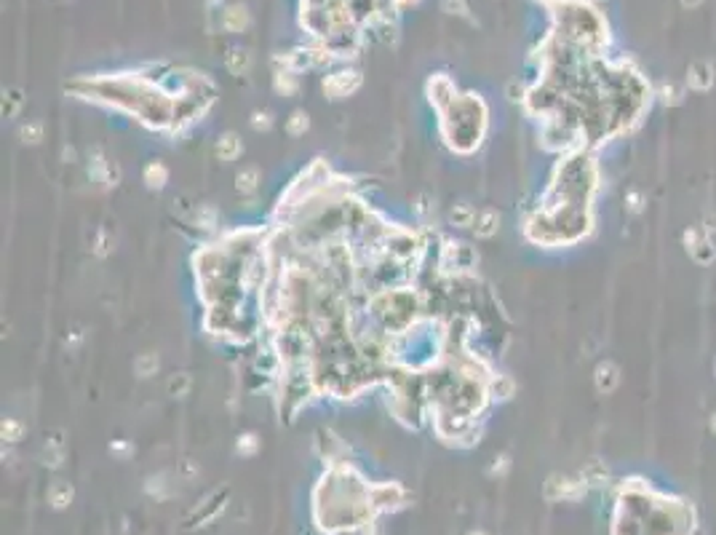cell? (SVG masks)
I'll return each instance as SVG.
<instances>
[{
    "label": "cell",
    "instance_id": "cell-1",
    "mask_svg": "<svg viewBox=\"0 0 716 535\" xmlns=\"http://www.w3.org/2000/svg\"><path fill=\"white\" fill-rule=\"evenodd\" d=\"M444 118H452V129H444V137L454 150L471 153L473 148H478L487 126V107L476 94L457 97L444 110Z\"/></svg>",
    "mask_w": 716,
    "mask_h": 535
},
{
    "label": "cell",
    "instance_id": "cell-2",
    "mask_svg": "<svg viewBox=\"0 0 716 535\" xmlns=\"http://www.w3.org/2000/svg\"><path fill=\"white\" fill-rule=\"evenodd\" d=\"M588 492V485L580 479H569V476H559L553 474L548 476V482H545V498L548 501H580L582 495Z\"/></svg>",
    "mask_w": 716,
    "mask_h": 535
},
{
    "label": "cell",
    "instance_id": "cell-3",
    "mask_svg": "<svg viewBox=\"0 0 716 535\" xmlns=\"http://www.w3.org/2000/svg\"><path fill=\"white\" fill-rule=\"evenodd\" d=\"M361 89V73L358 70H340L324 78V94L329 99H345Z\"/></svg>",
    "mask_w": 716,
    "mask_h": 535
},
{
    "label": "cell",
    "instance_id": "cell-4",
    "mask_svg": "<svg viewBox=\"0 0 716 535\" xmlns=\"http://www.w3.org/2000/svg\"><path fill=\"white\" fill-rule=\"evenodd\" d=\"M685 246H687V252H689V257L698 262V265H708V262L716 260V249L706 230H701V228L685 230Z\"/></svg>",
    "mask_w": 716,
    "mask_h": 535
},
{
    "label": "cell",
    "instance_id": "cell-5",
    "mask_svg": "<svg viewBox=\"0 0 716 535\" xmlns=\"http://www.w3.org/2000/svg\"><path fill=\"white\" fill-rule=\"evenodd\" d=\"M428 99H431V105H436L441 113L447 110L454 99H457V92H454V83H452V78L449 76H433L428 80Z\"/></svg>",
    "mask_w": 716,
    "mask_h": 535
},
{
    "label": "cell",
    "instance_id": "cell-6",
    "mask_svg": "<svg viewBox=\"0 0 716 535\" xmlns=\"http://www.w3.org/2000/svg\"><path fill=\"white\" fill-rule=\"evenodd\" d=\"M594 385H596V391L601 397L612 394L620 385V367L615 362H610V359L599 362L596 369H594Z\"/></svg>",
    "mask_w": 716,
    "mask_h": 535
},
{
    "label": "cell",
    "instance_id": "cell-7",
    "mask_svg": "<svg viewBox=\"0 0 716 535\" xmlns=\"http://www.w3.org/2000/svg\"><path fill=\"white\" fill-rule=\"evenodd\" d=\"M687 83L692 92H708L714 86V64L706 59H698L687 70Z\"/></svg>",
    "mask_w": 716,
    "mask_h": 535
},
{
    "label": "cell",
    "instance_id": "cell-8",
    "mask_svg": "<svg viewBox=\"0 0 716 535\" xmlns=\"http://www.w3.org/2000/svg\"><path fill=\"white\" fill-rule=\"evenodd\" d=\"M227 495V492H224ZM224 495L220 498V492H214L209 501H203L201 508H195L193 514H190V520H187V527H203L206 522H211L220 511L224 508Z\"/></svg>",
    "mask_w": 716,
    "mask_h": 535
},
{
    "label": "cell",
    "instance_id": "cell-9",
    "mask_svg": "<svg viewBox=\"0 0 716 535\" xmlns=\"http://www.w3.org/2000/svg\"><path fill=\"white\" fill-rule=\"evenodd\" d=\"M222 27L227 32H243L249 27V11H246V6H241V3H233V6H227L222 11Z\"/></svg>",
    "mask_w": 716,
    "mask_h": 535
},
{
    "label": "cell",
    "instance_id": "cell-10",
    "mask_svg": "<svg viewBox=\"0 0 716 535\" xmlns=\"http://www.w3.org/2000/svg\"><path fill=\"white\" fill-rule=\"evenodd\" d=\"M500 228V214L494 209H484V212L476 214V222H473V233L478 238H492L494 233Z\"/></svg>",
    "mask_w": 716,
    "mask_h": 535
},
{
    "label": "cell",
    "instance_id": "cell-11",
    "mask_svg": "<svg viewBox=\"0 0 716 535\" xmlns=\"http://www.w3.org/2000/svg\"><path fill=\"white\" fill-rule=\"evenodd\" d=\"M142 180H145L150 190H161L169 183V169H166L164 161H150L145 171H142Z\"/></svg>",
    "mask_w": 716,
    "mask_h": 535
},
{
    "label": "cell",
    "instance_id": "cell-12",
    "mask_svg": "<svg viewBox=\"0 0 716 535\" xmlns=\"http://www.w3.org/2000/svg\"><path fill=\"white\" fill-rule=\"evenodd\" d=\"M217 155H220V161H236L243 150V145H241V137L238 134H233V131H227L222 137L217 139Z\"/></svg>",
    "mask_w": 716,
    "mask_h": 535
},
{
    "label": "cell",
    "instance_id": "cell-13",
    "mask_svg": "<svg viewBox=\"0 0 716 535\" xmlns=\"http://www.w3.org/2000/svg\"><path fill=\"white\" fill-rule=\"evenodd\" d=\"M73 498H75V490L70 482H54V485L48 487V504L54 506L57 511L67 508V506L73 504Z\"/></svg>",
    "mask_w": 716,
    "mask_h": 535
},
{
    "label": "cell",
    "instance_id": "cell-14",
    "mask_svg": "<svg viewBox=\"0 0 716 535\" xmlns=\"http://www.w3.org/2000/svg\"><path fill=\"white\" fill-rule=\"evenodd\" d=\"M224 64H227V70L233 76H246L249 67H252V57H249L246 48H230L227 57H224Z\"/></svg>",
    "mask_w": 716,
    "mask_h": 535
},
{
    "label": "cell",
    "instance_id": "cell-15",
    "mask_svg": "<svg viewBox=\"0 0 716 535\" xmlns=\"http://www.w3.org/2000/svg\"><path fill=\"white\" fill-rule=\"evenodd\" d=\"M582 482L588 485V487H601L604 482H607V476H610V471H607V466L601 463V460H591L585 469H582Z\"/></svg>",
    "mask_w": 716,
    "mask_h": 535
},
{
    "label": "cell",
    "instance_id": "cell-16",
    "mask_svg": "<svg viewBox=\"0 0 716 535\" xmlns=\"http://www.w3.org/2000/svg\"><path fill=\"white\" fill-rule=\"evenodd\" d=\"M449 222H452L454 228H473V222H476L473 206H471V204H454L452 212H449Z\"/></svg>",
    "mask_w": 716,
    "mask_h": 535
},
{
    "label": "cell",
    "instance_id": "cell-17",
    "mask_svg": "<svg viewBox=\"0 0 716 535\" xmlns=\"http://www.w3.org/2000/svg\"><path fill=\"white\" fill-rule=\"evenodd\" d=\"M62 460H64V442H62L59 436H51V439L45 442V450H43V466L59 469Z\"/></svg>",
    "mask_w": 716,
    "mask_h": 535
},
{
    "label": "cell",
    "instance_id": "cell-18",
    "mask_svg": "<svg viewBox=\"0 0 716 535\" xmlns=\"http://www.w3.org/2000/svg\"><path fill=\"white\" fill-rule=\"evenodd\" d=\"M273 89H275L278 94H284V97H292V94L299 89L297 73H289V70H275V76H273Z\"/></svg>",
    "mask_w": 716,
    "mask_h": 535
},
{
    "label": "cell",
    "instance_id": "cell-19",
    "mask_svg": "<svg viewBox=\"0 0 716 535\" xmlns=\"http://www.w3.org/2000/svg\"><path fill=\"white\" fill-rule=\"evenodd\" d=\"M236 187H238L241 193H254V190L259 187V169L257 166L241 169L238 174H236Z\"/></svg>",
    "mask_w": 716,
    "mask_h": 535
},
{
    "label": "cell",
    "instance_id": "cell-20",
    "mask_svg": "<svg viewBox=\"0 0 716 535\" xmlns=\"http://www.w3.org/2000/svg\"><path fill=\"white\" fill-rule=\"evenodd\" d=\"M190 385H193V380H190V375H187V372H179V375H171V378H169V383H166L169 394H171V397H177V399L187 397Z\"/></svg>",
    "mask_w": 716,
    "mask_h": 535
},
{
    "label": "cell",
    "instance_id": "cell-21",
    "mask_svg": "<svg viewBox=\"0 0 716 535\" xmlns=\"http://www.w3.org/2000/svg\"><path fill=\"white\" fill-rule=\"evenodd\" d=\"M308 126H310L308 113H305V110H294V113L289 115V121H286V131H289L292 137H299V134L308 131Z\"/></svg>",
    "mask_w": 716,
    "mask_h": 535
},
{
    "label": "cell",
    "instance_id": "cell-22",
    "mask_svg": "<svg viewBox=\"0 0 716 535\" xmlns=\"http://www.w3.org/2000/svg\"><path fill=\"white\" fill-rule=\"evenodd\" d=\"M24 431H27V428H24V423H22L19 418H6V420H3V439H6V442H19V439L24 436Z\"/></svg>",
    "mask_w": 716,
    "mask_h": 535
},
{
    "label": "cell",
    "instance_id": "cell-23",
    "mask_svg": "<svg viewBox=\"0 0 716 535\" xmlns=\"http://www.w3.org/2000/svg\"><path fill=\"white\" fill-rule=\"evenodd\" d=\"M136 375H142V378H150V375H155V369H158V356L155 353H142L139 359H136Z\"/></svg>",
    "mask_w": 716,
    "mask_h": 535
},
{
    "label": "cell",
    "instance_id": "cell-24",
    "mask_svg": "<svg viewBox=\"0 0 716 535\" xmlns=\"http://www.w3.org/2000/svg\"><path fill=\"white\" fill-rule=\"evenodd\" d=\"M236 450H238L241 455H254V452L259 450V439H257L254 434H243V436H238V442H236Z\"/></svg>",
    "mask_w": 716,
    "mask_h": 535
},
{
    "label": "cell",
    "instance_id": "cell-25",
    "mask_svg": "<svg viewBox=\"0 0 716 535\" xmlns=\"http://www.w3.org/2000/svg\"><path fill=\"white\" fill-rule=\"evenodd\" d=\"M22 137H24V142H30V145L41 142V139H43V123H27V126H22Z\"/></svg>",
    "mask_w": 716,
    "mask_h": 535
},
{
    "label": "cell",
    "instance_id": "cell-26",
    "mask_svg": "<svg viewBox=\"0 0 716 535\" xmlns=\"http://www.w3.org/2000/svg\"><path fill=\"white\" fill-rule=\"evenodd\" d=\"M270 126H273V118H270L268 110H257L252 115V129L254 131H268Z\"/></svg>",
    "mask_w": 716,
    "mask_h": 535
},
{
    "label": "cell",
    "instance_id": "cell-27",
    "mask_svg": "<svg viewBox=\"0 0 716 535\" xmlns=\"http://www.w3.org/2000/svg\"><path fill=\"white\" fill-rule=\"evenodd\" d=\"M441 8L447 14H457V16H468V0H441Z\"/></svg>",
    "mask_w": 716,
    "mask_h": 535
},
{
    "label": "cell",
    "instance_id": "cell-28",
    "mask_svg": "<svg viewBox=\"0 0 716 535\" xmlns=\"http://www.w3.org/2000/svg\"><path fill=\"white\" fill-rule=\"evenodd\" d=\"M198 225H201V228H214V225H217V214H214V209L203 206V209L198 212Z\"/></svg>",
    "mask_w": 716,
    "mask_h": 535
},
{
    "label": "cell",
    "instance_id": "cell-29",
    "mask_svg": "<svg viewBox=\"0 0 716 535\" xmlns=\"http://www.w3.org/2000/svg\"><path fill=\"white\" fill-rule=\"evenodd\" d=\"M6 99H8V105L3 102V115H14L16 107H19V97H16V92H8V97H6Z\"/></svg>",
    "mask_w": 716,
    "mask_h": 535
},
{
    "label": "cell",
    "instance_id": "cell-30",
    "mask_svg": "<svg viewBox=\"0 0 716 535\" xmlns=\"http://www.w3.org/2000/svg\"><path fill=\"white\" fill-rule=\"evenodd\" d=\"M660 97H663V102H668V105H676V102H679V92H676L673 86H663V89H660Z\"/></svg>",
    "mask_w": 716,
    "mask_h": 535
},
{
    "label": "cell",
    "instance_id": "cell-31",
    "mask_svg": "<svg viewBox=\"0 0 716 535\" xmlns=\"http://www.w3.org/2000/svg\"><path fill=\"white\" fill-rule=\"evenodd\" d=\"M628 209H631V212H639V209H642V193L633 190V193L628 196Z\"/></svg>",
    "mask_w": 716,
    "mask_h": 535
},
{
    "label": "cell",
    "instance_id": "cell-32",
    "mask_svg": "<svg viewBox=\"0 0 716 535\" xmlns=\"http://www.w3.org/2000/svg\"><path fill=\"white\" fill-rule=\"evenodd\" d=\"M506 469H508V458L503 455V458H500V463H494L492 469H489V474H503Z\"/></svg>",
    "mask_w": 716,
    "mask_h": 535
},
{
    "label": "cell",
    "instance_id": "cell-33",
    "mask_svg": "<svg viewBox=\"0 0 716 535\" xmlns=\"http://www.w3.org/2000/svg\"><path fill=\"white\" fill-rule=\"evenodd\" d=\"M706 0H682V8H687V11H695V8H701Z\"/></svg>",
    "mask_w": 716,
    "mask_h": 535
},
{
    "label": "cell",
    "instance_id": "cell-34",
    "mask_svg": "<svg viewBox=\"0 0 716 535\" xmlns=\"http://www.w3.org/2000/svg\"><path fill=\"white\" fill-rule=\"evenodd\" d=\"M711 431H714V434H716V410H714V413H711Z\"/></svg>",
    "mask_w": 716,
    "mask_h": 535
},
{
    "label": "cell",
    "instance_id": "cell-35",
    "mask_svg": "<svg viewBox=\"0 0 716 535\" xmlns=\"http://www.w3.org/2000/svg\"><path fill=\"white\" fill-rule=\"evenodd\" d=\"M468 535H487V533H481V530H476V533H468Z\"/></svg>",
    "mask_w": 716,
    "mask_h": 535
},
{
    "label": "cell",
    "instance_id": "cell-36",
    "mask_svg": "<svg viewBox=\"0 0 716 535\" xmlns=\"http://www.w3.org/2000/svg\"><path fill=\"white\" fill-rule=\"evenodd\" d=\"M714 222H716V214H714Z\"/></svg>",
    "mask_w": 716,
    "mask_h": 535
}]
</instances>
